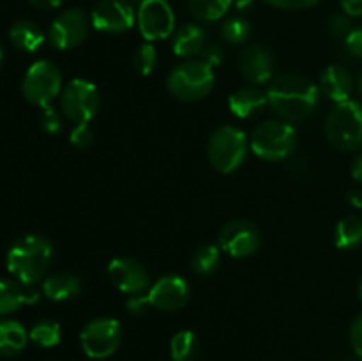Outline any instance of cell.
I'll use <instances>...</instances> for the list:
<instances>
[{
    "instance_id": "4",
    "label": "cell",
    "mask_w": 362,
    "mask_h": 361,
    "mask_svg": "<svg viewBox=\"0 0 362 361\" xmlns=\"http://www.w3.org/2000/svg\"><path fill=\"white\" fill-rule=\"evenodd\" d=\"M250 151V138L243 130L225 124L214 130L207 142V158L212 168L219 173H232L246 159Z\"/></svg>"
},
{
    "instance_id": "3",
    "label": "cell",
    "mask_w": 362,
    "mask_h": 361,
    "mask_svg": "<svg viewBox=\"0 0 362 361\" xmlns=\"http://www.w3.org/2000/svg\"><path fill=\"white\" fill-rule=\"evenodd\" d=\"M297 145V131L288 120L272 119L258 124L250 137V149L264 161H283Z\"/></svg>"
},
{
    "instance_id": "2",
    "label": "cell",
    "mask_w": 362,
    "mask_h": 361,
    "mask_svg": "<svg viewBox=\"0 0 362 361\" xmlns=\"http://www.w3.org/2000/svg\"><path fill=\"white\" fill-rule=\"evenodd\" d=\"M53 257V244L45 236L28 234L11 244L6 257L7 271L14 280L32 287L46 278Z\"/></svg>"
},
{
    "instance_id": "46",
    "label": "cell",
    "mask_w": 362,
    "mask_h": 361,
    "mask_svg": "<svg viewBox=\"0 0 362 361\" xmlns=\"http://www.w3.org/2000/svg\"><path fill=\"white\" fill-rule=\"evenodd\" d=\"M134 2H140L141 4V2H144V0H134Z\"/></svg>"
},
{
    "instance_id": "41",
    "label": "cell",
    "mask_w": 362,
    "mask_h": 361,
    "mask_svg": "<svg viewBox=\"0 0 362 361\" xmlns=\"http://www.w3.org/2000/svg\"><path fill=\"white\" fill-rule=\"evenodd\" d=\"M350 173H352V177L357 180V183L362 184V152H359V154L356 156V159H354Z\"/></svg>"
},
{
    "instance_id": "13",
    "label": "cell",
    "mask_w": 362,
    "mask_h": 361,
    "mask_svg": "<svg viewBox=\"0 0 362 361\" xmlns=\"http://www.w3.org/2000/svg\"><path fill=\"white\" fill-rule=\"evenodd\" d=\"M88 18L81 9H67L49 25L48 39L55 48L73 50L87 39Z\"/></svg>"
},
{
    "instance_id": "25",
    "label": "cell",
    "mask_w": 362,
    "mask_h": 361,
    "mask_svg": "<svg viewBox=\"0 0 362 361\" xmlns=\"http://www.w3.org/2000/svg\"><path fill=\"white\" fill-rule=\"evenodd\" d=\"M221 262V248L218 244H202L191 255V269L198 276H211Z\"/></svg>"
},
{
    "instance_id": "40",
    "label": "cell",
    "mask_w": 362,
    "mask_h": 361,
    "mask_svg": "<svg viewBox=\"0 0 362 361\" xmlns=\"http://www.w3.org/2000/svg\"><path fill=\"white\" fill-rule=\"evenodd\" d=\"M28 2H30V6L37 7L41 11H52L57 9L62 4V0H28Z\"/></svg>"
},
{
    "instance_id": "6",
    "label": "cell",
    "mask_w": 362,
    "mask_h": 361,
    "mask_svg": "<svg viewBox=\"0 0 362 361\" xmlns=\"http://www.w3.org/2000/svg\"><path fill=\"white\" fill-rule=\"evenodd\" d=\"M325 137L338 151H356L362 145V106L357 101L336 103L325 120Z\"/></svg>"
},
{
    "instance_id": "35",
    "label": "cell",
    "mask_w": 362,
    "mask_h": 361,
    "mask_svg": "<svg viewBox=\"0 0 362 361\" xmlns=\"http://www.w3.org/2000/svg\"><path fill=\"white\" fill-rule=\"evenodd\" d=\"M267 6L276 7V9L283 11H300L308 9V7H313L315 4H318V0H262Z\"/></svg>"
},
{
    "instance_id": "45",
    "label": "cell",
    "mask_w": 362,
    "mask_h": 361,
    "mask_svg": "<svg viewBox=\"0 0 362 361\" xmlns=\"http://www.w3.org/2000/svg\"><path fill=\"white\" fill-rule=\"evenodd\" d=\"M2 62H4V48L2 45H0V67H2Z\"/></svg>"
},
{
    "instance_id": "30",
    "label": "cell",
    "mask_w": 362,
    "mask_h": 361,
    "mask_svg": "<svg viewBox=\"0 0 362 361\" xmlns=\"http://www.w3.org/2000/svg\"><path fill=\"white\" fill-rule=\"evenodd\" d=\"M156 64H158V52H156L154 46L151 42H144V45L138 46L133 55L134 71L141 76H148L156 69Z\"/></svg>"
},
{
    "instance_id": "21",
    "label": "cell",
    "mask_w": 362,
    "mask_h": 361,
    "mask_svg": "<svg viewBox=\"0 0 362 361\" xmlns=\"http://www.w3.org/2000/svg\"><path fill=\"white\" fill-rule=\"evenodd\" d=\"M81 289H83V283L73 273H53L42 280V294L55 303L76 297L81 292Z\"/></svg>"
},
{
    "instance_id": "20",
    "label": "cell",
    "mask_w": 362,
    "mask_h": 361,
    "mask_svg": "<svg viewBox=\"0 0 362 361\" xmlns=\"http://www.w3.org/2000/svg\"><path fill=\"white\" fill-rule=\"evenodd\" d=\"M205 48V32L200 25L186 23L173 32L172 50L180 59H194Z\"/></svg>"
},
{
    "instance_id": "38",
    "label": "cell",
    "mask_w": 362,
    "mask_h": 361,
    "mask_svg": "<svg viewBox=\"0 0 362 361\" xmlns=\"http://www.w3.org/2000/svg\"><path fill=\"white\" fill-rule=\"evenodd\" d=\"M350 343L357 356L362 357V314L357 315L350 326Z\"/></svg>"
},
{
    "instance_id": "5",
    "label": "cell",
    "mask_w": 362,
    "mask_h": 361,
    "mask_svg": "<svg viewBox=\"0 0 362 361\" xmlns=\"http://www.w3.org/2000/svg\"><path fill=\"white\" fill-rule=\"evenodd\" d=\"M216 74L211 66L200 59H191L172 69L166 87L177 99L194 103L204 99L214 87Z\"/></svg>"
},
{
    "instance_id": "17",
    "label": "cell",
    "mask_w": 362,
    "mask_h": 361,
    "mask_svg": "<svg viewBox=\"0 0 362 361\" xmlns=\"http://www.w3.org/2000/svg\"><path fill=\"white\" fill-rule=\"evenodd\" d=\"M318 88L324 96H327L331 101L343 103L349 101L350 94L354 91L352 74L338 64H331L325 67L318 78Z\"/></svg>"
},
{
    "instance_id": "7",
    "label": "cell",
    "mask_w": 362,
    "mask_h": 361,
    "mask_svg": "<svg viewBox=\"0 0 362 361\" xmlns=\"http://www.w3.org/2000/svg\"><path fill=\"white\" fill-rule=\"evenodd\" d=\"M62 73L52 60H35L21 81V94L30 105L45 108L62 92Z\"/></svg>"
},
{
    "instance_id": "43",
    "label": "cell",
    "mask_w": 362,
    "mask_h": 361,
    "mask_svg": "<svg viewBox=\"0 0 362 361\" xmlns=\"http://www.w3.org/2000/svg\"><path fill=\"white\" fill-rule=\"evenodd\" d=\"M357 297H359V301L362 304V280L359 282V287H357Z\"/></svg>"
},
{
    "instance_id": "16",
    "label": "cell",
    "mask_w": 362,
    "mask_h": 361,
    "mask_svg": "<svg viewBox=\"0 0 362 361\" xmlns=\"http://www.w3.org/2000/svg\"><path fill=\"white\" fill-rule=\"evenodd\" d=\"M240 73L244 80L250 81L251 85H264L271 84L272 73H274V60H272L271 52L262 45L247 46L243 52L239 60Z\"/></svg>"
},
{
    "instance_id": "29",
    "label": "cell",
    "mask_w": 362,
    "mask_h": 361,
    "mask_svg": "<svg viewBox=\"0 0 362 361\" xmlns=\"http://www.w3.org/2000/svg\"><path fill=\"white\" fill-rule=\"evenodd\" d=\"M221 34L230 45H243L251 35V23L243 16H232L225 20L221 27Z\"/></svg>"
},
{
    "instance_id": "27",
    "label": "cell",
    "mask_w": 362,
    "mask_h": 361,
    "mask_svg": "<svg viewBox=\"0 0 362 361\" xmlns=\"http://www.w3.org/2000/svg\"><path fill=\"white\" fill-rule=\"evenodd\" d=\"M200 350L197 335L189 329L177 331L170 340V356L173 361H194Z\"/></svg>"
},
{
    "instance_id": "9",
    "label": "cell",
    "mask_w": 362,
    "mask_h": 361,
    "mask_svg": "<svg viewBox=\"0 0 362 361\" xmlns=\"http://www.w3.org/2000/svg\"><path fill=\"white\" fill-rule=\"evenodd\" d=\"M122 342V326L113 317H95L80 333L83 353L90 360H106L117 353Z\"/></svg>"
},
{
    "instance_id": "31",
    "label": "cell",
    "mask_w": 362,
    "mask_h": 361,
    "mask_svg": "<svg viewBox=\"0 0 362 361\" xmlns=\"http://www.w3.org/2000/svg\"><path fill=\"white\" fill-rule=\"evenodd\" d=\"M39 124L41 130L48 134H59L62 131V112L53 108L52 105L41 108V115H39Z\"/></svg>"
},
{
    "instance_id": "34",
    "label": "cell",
    "mask_w": 362,
    "mask_h": 361,
    "mask_svg": "<svg viewBox=\"0 0 362 361\" xmlns=\"http://www.w3.org/2000/svg\"><path fill=\"white\" fill-rule=\"evenodd\" d=\"M151 308H154V306H152L151 297H148L147 292L127 296L126 310L129 311L133 317H144L145 314H148V310H151Z\"/></svg>"
},
{
    "instance_id": "39",
    "label": "cell",
    "mask_w": 362,
    "mask_h": 361,
    "mask_svg": "<svg viewBox=\"0 0 362 361\" xmlns=\"http://www.w3.org/2000/svg\"><path fill=\"white\" fill-rule=\"evenodd\" d=\"M341 9L350 18L362 16V0H341Z\"/></svg>"
},
{
    "instance_id": "11",
    "label": "cell",
    "mask_w": 362,
    "mask_h": 361,
    "mask_svg": "<svg viewBox=\"0 0 362 361\" xmlns=\"http://www.w3.org/2000/svg\"><path fill=\"white\" fill-rule=\"evenodd\" d=\"M136 23L148 42L159 41L175 30V13L166 0H144L136 11Z\"/></svg>"
},
{
    "instance_id": "1",
    "label": "cell",
    "mask_w": 362,
    "mask_h": 361,
    "mask_svg": "<svg viewBox=\"0 0 362 361\" xmlns=\"http://www.w3.org/2000/svg\"><path fill=\"white\" fill-rule=\"evenodd\" d=\"M267 101L279 119L299 122L315 113L320 101V88L303 74L286 73L271 80Z\"/></svg>"
},
{
    "instance_id": "10",
    "label": "cell",
    "mask_w": 362,
    "mask_h": 361,
    "mask_svg": "<svg viewBox=\"0 0 362 361\" xmlns=\"http://www.w3.org/2000/svg\"><path fill=\"white\" fill-rule=\"evenodd\" d=\"M218 246L233 258L251 257L260 250L262 232L250 219H230L219 229Z\"/></svg>"
},
{
    "instance_id": "8",
    "label": "cell",
    "mask_w": 362,
    "mask_h": 361,
    "mask_svg": "<svg viewBox=\"0 0 362 361\" xmlns=\"http://www.w3.org/2000/svg\"><path fill=\"white\" fill-rule=\"evenodd\" d=\"M60 112L73 124L90 122L99 110V92L92 81L74 78L62 87L59 96Z\"/></svg>"
},
{
    "instance_id": "33",
    "label": "cell",
    "mask_w": 362,
    "mask_h": 361,
    "mask_svg": "<svg viewBox=\"0 0 362 361\" xmlns=\"http://www.w3.org/2000/svg\"><path fill=\"white\" fill-rule=\"evenodd\" d=\"M69 142L71 145L76 149L90 147L92 142H94V131H92V127L88 126V122L74 124V127L69 133Z\"/></svg>"
},
{
    "instance_id": "15",
    "label": "cell",
    "mask_w": 362,
    "mask_h": 361,
    "mask_svg": "<svg viewBox=\"0 0 362 361\" xmlns=\"http://www.w3.org/2000/svg\"><path fill=\"white\" fill-rule=\"evenodd\" d=\"M151 303L159 311H177L189 301V283L179 275L161 276L147 290Z\"/></svg>"
},
{
    "instance_id": "14",
    "label": "cell",
    "mask_w": 362,
    "mask_h": 361,
    "mask_svg": "<svg viewBox=\"0 0 362 361\" xmlns=\"http://www.w3.org/2000/svg\"><path fill=\"white\" fill-rule=\"evenodd\" d=\"M108 278L117 287V290L127 296L147 292L151 289V276L147 269L136 258L126 257V255L110 260Z\"/></svg>"
},
{
    "instance_id": "24",
    "label": "cell",
    "mask_w": 362,
    "mask_h": 361,
    "mask_svg": "<svg viewBox=\"0 0 362 361\" xmlns=\"http://www.w3.org/2000/svg\"><path fill=\"white\" fill-rule=\"evenodd\" d=\"M334 244L343 251H354L362 246V218L345 216L334 229Z\"/></svg>"
},
{
    "instance_id": "44",
    "label": "cell",
    "mask_w": 362,
    "mask_h": 361,
    "mask_svg": "<svg viewBox=\"0 0 362 361\" xmlns=\"http://www.w3.org/2000/svg\"><path fill=\"white\" fill-rule=\"evenodd\" d=\"M357 91H359V94H361V98H362V73H361L359 80H357Z\"/></svg>"
},
{
    "instance_id": "26",
    "label": "cell",
    "mask_w": 362,
    "mask_h": 361,
    "mask_svg": "<svg viewBox=\"0 0 362 361\" xmlns=\"http://www.w3.org/2000/svg\"><path fill=\"white\" fill-rule=\"evenodd\" d=\"M60 338H62V328L59 322L52 321V319H41L28 329V340L42 349H52V347L59 345Z\"/></svg>"
},
{
    "instance_id": "19",
    "label": "cell",
    "mask_w": 362,
    "mask_h": 361,
    "mask_svg": "<svg viewBox=\"0 0 362 361\" xmlns=\"http://www.w3.org/2000/svg\"><path fill=\"white\" fill-rule=\"evenodd\" d=\"M267 105V92H264L257 85L239 88V91L232 92L228 98L230 112L239 119H253V117L260 115Z\"/></svg>"
},
{
    "instance_id": "42",
    "label": "cell",
    "mask_w": 362,
    "mask_h": 361,
    "mask_svg": "<svg viewBox=\"0 0 362 361\" xmlns=\"http://www.w3.org/2000/svg\"><path fill=\"white\" fill-rule=\"evenodd\" d=\"M349 202L354 205V207L362 209V191L359 190H352L349 193Z\"/></svg>"
},
{
    "instance_id": "36",
    "label": "cell",
    "mask_w": 362,
    "mask_h": 361,
    "mask_svg": "<svg viewBox=\"0 0 362 361\" xmlns=\"http://www.w3.org/2000/svg\"><path fill=\"white\" fill-rule=\"evenodd\" d=\"M223 59H225V53H223L221 46L218 45H209L202 50L200 60H204L207 66H211L212 69H216L218 66H221Z\"/></svg>"
},
{
    "instance_id": "18",
    "label": "cell",
    "mask_w": 362,
    "mask_h": 361,
    "mask_svg": "<svg viewBox=\"0 0 362 361\" xmlns=\"http://www.w3.org/2000/svg\"><path fill=\"white\" fill-rule=\"evenodd\" d=\"M41 294L32 287L23 285L18 280L0 278V317L14 314L25 304H35Z\"/></svg>"
},
{
    "instance_id": "37",
    "label": "cell",
    "mask_w": 362,
    "mask_h": 361,
    "mask_svg": "<svg viewBox=\"0 0 362 361\" xmlns=\"http://www.w3.org/2000/svg\"><path fill=\"white\" fill-rule=\"evenodd\" d=\"M345 46L346 50H349L350 55L362 60V25L361 27H354V30L350 32L349 38L345 39Z\"/></svg>"
},
{
    "instance_id": "12",
    "label": "cell",
    "mask_w": 362,
    "mask_h": 361,
    "mask_svg": "<svg viewBox=\"0 0 362 361\" xmlns=\"http://www.w3.org/2000/svg\"><path fill=\"white\" fill-rule=\"evenodd\" d=\"M136 11L127 0H101L90 13V25L105 34H122L133 28Z\"/></svg>"
},
{
    "instance_id": "32",
    "label": "cell",
    "mask_w": 362,
    "mask_h": 361,
    "mask_svg": "<svg viewBox=\"0 0 362 361\" xmlns=\"http://www.w3.org/2000/svg\"><path fill=\"white\" fill-rule=\"evenodd\" d=\"M327 28L332 38L346 39L350 32L354 30V23L349 14H332L327 21Z\"/></svg>"
},
{
    "instance_id": "22",
    "label": "cell",
    "mask_w": 362,
    "mask_h": 361,
    "mask_svg": "<svg viewBox=\"0 0 362 361\" xmlns=\"http://www.w3.org/2000/svg\"><path fill=\"white\" fill-rule=\"evenodd\" d=\"M45 32L37 23L30 20H18L9 28V41L16 50L34 53L45 45Z\"/></svg>"
},
{
    "instance_id": "28",
    "label": "cell",
    "mask_w": 362,
    "mask_h": 361,
    "mask_svg": "<svg viewBox=\"0 0 362 361\" xmlns=\"http://www.w3.org/2000/svg\"><path fill=\"white\" fill-rule=\"evenodd\" d=\"M233 0H187L191 14L200 21H218L228 13Z\"/></svg>"
},
{
    "instance_id": "23",
    "label": "cell",
    "mask_w": 362,
    "mask_h": 361,
    "mask_svg": "<svg viewBox=\"0 0 362 361\" xmlns=\"http://www.w3.org/2000/svg\"><path fill=\"white\" fill-rule=\"evenodd\" d=\"M28 343V331L13 319H0V356L14 357L25 350Z\"/></svg>"
}]
</instances>
